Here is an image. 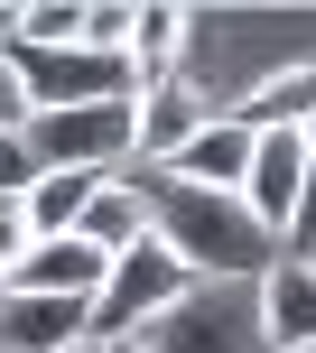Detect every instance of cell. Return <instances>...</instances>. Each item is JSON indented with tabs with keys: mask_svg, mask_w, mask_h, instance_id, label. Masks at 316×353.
<instances>
[{
	"mask_svg": "<svg viewBox=\"0 0 316 353\" xmlns=\"http://www.w3.org/2000/svg\"><path fill=\"white\" fill-rule=\"evenodd\" d=\"M130 186H140L149 205V232L177 251V261L195 270V279H261L270 270V232H251V214L233 205V195H205V186H177L168 168H121Z\"/></svg>",
	"mask_w": 316,
	"mask_h": 353,
	"instance_id": "1",
	"label": "cell"
},
{
	"mask_svg": "<svg viewBox=\"0 0 316 353\" xmlns=\"http://www.w3.org/2000/svg\"><path fill=\"white\" fill-rule=\"evenodd\" d=\"M186 288H195V270L177 261L158 232H149V242H130V251H112L103 288H93V344H130V335H149V325L186 298Z\"/></svg>",
	"mask_w": 316,
	"mask_h": 353,
	"instance_id": "2",
	"label": "cell"
},
{
	"mask_svg": "<svg viewBox=\"0 0 316 353\" xmlns=\"http://www.w3.org/2000/svg\"><path fill=\"white\" fill-rule=\"evenodd\" d=\"M28 159L75 168V176H121L140 159V103H75V112H28Z\"/></svg>",
	"mask_w": 316,
	"mask_h": 353,
	"instance_id": "3",
	"label": "cell"
},
{
	"mask_svg": "<svg viewBox=\"0 0 316 353\" xmlns=\"http://www.w3.org/2000/svg\"><path fill=\"white\" fill-rule=\"evenodd\" d=\"M28 112H75V103H140L130 56H93V47H10Z\"/></svg>",
	"mask_w": 316,
	"mask_h": 353,
	"instance_id": "4",
	"label": "cell"
},
{
	"mask_svg": "<svg viewBox=\"0 0 316 353\" xmlns=\"http://www.w3.org/2000/svg\"><path fill=\"white\" fill-rule=\"evenodd\" d=\"M251 279H195L186 298L168 307V316L149 325V335H130V344H149V353H251Z\"/></svg>",
	"mask_w": 316,
	"mask_h": 353,
	"instance_id": "5",
	"label": "cell"
},
{
	"mask_svg": "<svg viewBox=\"0 0 316 353\" xmlns=\"http://www.w3.org/2000/svg\"><path fill=\"white\" fill-rule=\"evenodd\" d=\"M298 186H307V149H298V130H251V168H242V186H233V205L251 214V232H270V242H279V232H288V205H298Z\"/></svg>",
	"mask_w": 316,
	"mask_h": 353,
	"instance_id": "6",
	"label": "cell"
},
{
	"mask_svg": "<svg viewBox=\"0 0 316 353\" xmlns=\"http://www.w3.org/2000/svg\"><path fill=\"white\" fill-rule=\"evenodd\" d=\"M251 325H261V353H298L316 344V270L270 251V270L251 279Z\"/></svg>",
	"mask_w": 316,
	"mask_h": 353,
	"instance_id": "7",
	"label": "cell"
},
{
	"mask_svg": "<svg viewBox=\"0 0 316 353\" xmlns=\"http://www.w3.org/2000/svg\"><path fill=\"white\" fill-rule=\"evenodd\" d=\"M103 270H112V261L84 242V232H66V242H28V261L0 279V298H84V307H93Z\"/></svg>",
	"mask_w": 316,
	"mask_h": 353,
	"instance_id": "8",
	"label": "cell"
},
{
	"mask_svg": "<svg viewBox=\"0 0 316 353\" xmlns=\"http://www.w3.org/2000/svg\"><path fill=\"white\" fill-rule=\"evenodd\" d=\"M93 335L84 298H0V353H66Z\"/></svg>",
	"mask_w": 316,
	"mask_h": 353,
	"instance_id": "9",
	"label": "cell"
},
{
	"mask_svg": "<svg viewBox=\"0 0 316 353\" xmlns=\"http://www.w3.org/2000/svg\"><path fill=\"white\" fill-rule=\"evenodd\" d=\"M205 121H214V103L186 84V74H177V84H149L140 93V159H130V168H168Z\"/></svg>",
	"mask_w": 316,
	"mask_h": 353,
	"instance_id": "10",
	"label": "cell"
},
{
	"mask_svg": "<svg viewBox=\"0 0 316 353\" xmlns=\"http://www.w3.org/2000/svg\"><path fill=\"white\" fill-rule=\"evenodd\" d=\"M242 168H251V130L233 121V112H214V121L168 159L177 186H205V195H233V186H242Z\"/></svg>",
	"mask_w": 316,
	"mask_h": 353,
	"instance_id": "11",
	"label": "cell"
},
{
	"mask_svg": "<svg viewBox=\"0 0 316 353\" xmlns=\"http://www.w3.org/2000/svg\"><path fill=\"white\" fill-rule=\"evenodd\" d=\"M93 186H103V176H75V168H37V176H28V195H19V214H28V232H37V242H66V232L84 223Z\"/></svg>",
	"mask_w": 316,
	"mask_h": 353,
	"instance_id": "12",
	"label": "cell"
},
{
	"mask_svg": "<svg viewBox=\"0 0 316 353\" xmlns=\"http://www.w3.org/2000/svg\"><path fill=\"white\" fill-rule=\"evenodd\" d=\"M75 232H84L103 261H112V251H130V242H149V205H140V186H130V176H103Z\"/></svg>",
	"mask_w": 316,
	"mask_h": 353,
	"instance_id": "13",
	"label": "cell"
},
{
	"mask_svg": "<svg viewBox=\"0 0 316 353\" xmlns=\"http://www.w3.org/2000/svg\"><path fill=\"white\" fill-rule=\"evenodd\" d=\"M19 47H84V0H37L19 19Z\"/></svg>",
	"mask_w": 316,
	"mask_h": 353,
	"instance_id": "14",
	"label": "cell"
},
{
	"mask_svg": "<svg viewBox=\"0 0 316 353\" xmlns=\"http://www.w3.org/2000/svg\"><path fill=\"white\" fill-rule=\"evenodd\" d=\"M130 28H140V0H84V47L93 56H130Z\"/></svg>",
	"mask_w": 316,
	"mask_h": 353,
	"instance_id": "15",
	"label": "cell"
},
{
	"mask_svg": "<svg viewBox=\"0 0 316 353\" xmlns=\"http://www.w3.org/2000/svg\"><path fill=\"white\" fill-rule=\"evenodd\" d=\"M279 251H288V261H307V251H316V159H307V186H298V205H288V232H279Z\"/></svg>",
	"mask_w": 316,
	"mask_h": 353,
	"instance_id": "16",
	"label": "cell"
},
{
	"mask_svg": "<svg viewBox=\"0 0 316 353\" xmlns=\"http://www.w3.org/2000/svg\"><path fill=\"white\" fill-rule=\"evenodd\" d=\"M28 242H37V232H28V214H19V195H0V279L28 261Z\"/></svg>",
	"mask_w": 316,
	"mask_h": 353,
	"instance_id": "17",
	"label": "cell"
},
{
	"mask_svg": "<svg viewBox=\"0 0 316 353\" xmlns=\"http://www.w3.org/2000/svg\"><path fill=\"white\" fill-rule=\"evenodd\" d=\"M28 176H37L28 140H19V130H0V195H28Z\"/></svg>",
	"mask_w": 316,
	"mask_h": 353,
	"instance_id": "18",
	"label": "cell"
},
{
	"mask_svg": "<svg viewBox=\"0 0 316 353\" xmlns=\"http://www.w3.org/2000/svg\"><path fill=\"white\" fill-rule=\"evenodd\" d=\"M0 130H28V84H19L10 47H0Z\"/></svg>",
	"mask_w": 316,
	"mask_h": 353,
	"instance_id": "19",
	"label": "cell"
},
{
	"mask_svg": "<svg viewBox=\"0 0 316 353\" xmlns=\"http://www.w3.org/2000/svg\"><path fill=\"white\" fill-rule=\"evenodd\" d=\"M19 19H28V10H19V0H0V47H19Z\"/></svg>",
	"mask_w": 316,
	"mask_h": 353,
	"instance_id": "20",
	"label": "cell"
},
{
	"mask_svg": "<svg viewBox=\"0 0 316 353\" xmlns=\"http://www.w3.org/2000/svg\"><path fill=\"white\" fill-rule=\"evenodd\" d=\"M298 149H307V159H316V112H307V121H298Z\"/></svg>",
	"mask_w": 316,
	"mask_h": 353,
	"instance_id": "21",
	"label": "cell"
},
{
	"mask_svg": "<svg viewBox=\"0 0 316 353\" xmlns=\"http://www.w3.org/2000/svg\"><path fill=\"white\" fill-rule=\"evenodd\" d=\"M66 353H103V344H93V335H84V344H66Z\"/></svg>",
	"mask_w": 316,
	"mask_h": 353,
	"instance_id": "22",
	"label": "cell"
},
{
	"mask_svg": "<svg viewBox=\"0 0 316 353\" xmlns=\"http://www.w3.org/2000/svg\"><path fill=\"white\" fill-rule=\"evenodd\" d=\"M103 353H149V344H103Z\"/></svg>",
	"mask_w": 316,
	"mask_h": 353,
	"instance_id": "23",
	"label": "cell"
},
{
	"mask_svg": "<svg viewBox=\"0 0 316 353\" xmlns=\"http://www.w3.org/2000/svg\"><path fill=\"white\" fill-rule=\"evenodd\" d=\"M307 270H316V251H307Z\"/></svg>",
	"mask_w": 316,
	"mask_h": 353,
	"instance_id": "24",
	"label": "cell"
},
{
	"mask_svg": "<svg viewBox=\"0 0 316 353\" xmlns=\"http://www.w3.org/2000/svg\"><path fill=\"white\" fill-rule=\"evenodd\" d=\"M298 353H316V344H298Z\"/></svg>",
	"mask_w": 316,
	"mask_h": 353,
	"instance_id": "25",
	"label": "cell"
}]
</instances>
